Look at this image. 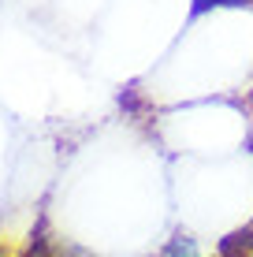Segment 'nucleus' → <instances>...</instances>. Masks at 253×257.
Returning a JSON list of instances; mask_svg holds the SVG:
<instances>
[{
	"label": "nucleus",
	"instance_id": "f257e3e1",
	"mask_svg": "<svg viewBox=\"0 0 253 257\" xmlns=\"http://www.w3.org/2000/svg\"><path fill=\"white\" fill-rule=\"evenodd\" d=\"M160 257H201V246H197L186 231H175V235L168 238V242H164Z\"/></svg>",
	"mask_w": 253,
	"mask_h": 257
},
{
	"label": "nucleus",
	"instance_id": "f03ea898",
	"mask_svg": "<svg viewBox=\"0 0 253 257\" xmlns=\"http://www.w3.org/2000/svg\"><path fill=\"white\" fill-rule=\"evenodd\" d=\"M242 4H249V0H194V15H201V12H208V8H242Z\"/></svg>",
	"mask_w": 253,
	"mask_h": 257
}]
</instances>
